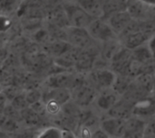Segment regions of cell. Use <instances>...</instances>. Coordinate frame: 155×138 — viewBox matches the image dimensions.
<instances>
[{
    "label": "cell",
    "instance_id": "cell-1",
    "mask_svg": "<svg viewBox=\"0 0 155 138\" xmlns=\"http://www.w3.org/2000/svg\"><path fill=\"white\" fill-rule=\"evenodd\" d=\"M84 77V74L63 71L49 75L44 81V89H68L72 90Z\"/></svg>",
    "mask_w": 155,
    "mask_h": 138
},
{
    "label": "cell",
    "instance_id": "cell-2",
    "mask_svg": "<svg viewBox=\"0 0 155 138\" xmlns=\"http://www.w3.org/2000/svg\"><path fill=\"white\" fill-rule=\"evenodd\" d=\"M71 92L72 100L81 108H87L92 106L98 94V91L87 81L86 76L74 86Z\"/></svg>",
    "mask_w": 155,
    "mask_h": 138
},
{
    "label": "cell",
    "instance_id": "cell-3",
    "mask_svg": "<svg viewBox=\"0 0 155 138\" xmlns=\"http://www.w3.org/2000/svg\"><path fill=\"white\" fill-rule=\"evenodd\" d=\"M117 75L110 68L94 69L86 74L87 81L99 92L104 89H112Z\"/></svg>",
    "mask_w": 155,
    "mask_h": 138
},
{
    "label": "cell",
    "instance_id": "cell-4",
    "mask_svg": "<svg viewBox=\"0 0 155 138\" xmlns=\"http://www.w3.org/2000/svg\"><path fill=\"white\" fill-rule=\"evenodd\" d=\"M64 10L66 14L70 26L87 28L92 21L95 18L88 14L81 6H79L74 1L64 2Z\"/></svg>",
    "mask_w": 155,
    "mask_h": 138
},
{
    "label": "cell",
    "instance_id": "cell-5",
    "mask_svg": "<svg viewBox=\"0 0 155 138\" xmlns=\"http://www.w3.org/2000/svg\"><path fill=\"white\" fill-rule=\"evenodd\" d=\"M91 37L96 42L104 43L118 39V36L109 25L107 21L102 18H95L86 28Z\"/></svg>",
    "mask_w": 155,
    "mask_h": 138
},
{
    "label": "cell",
    "instance_id": "cell-6",
    "mask_svg": "<svg viewBox=\"0 0 155 138\" xmlns=\"http://www.w3.org/2000/svg\"><path fill=\"white\" fill-rule=\"evenodd\" d=\"M99 56L100 49L95 46V43L86 49L80 50L74 69H75L77 73L87 74L94 70L95 61Z\"/></svg>",
    "mask_w": 155,
    "mask_h": 138
},
{
    "label": "cell",
    "instance_id": "cell-7",
    "mask_svg": "<svg viewBox=\"0 0 155 138\" xmlns=\"http://www.w3.org/2000/svg\"><path fill=\"white\" fill-rule=\"evenodd\" d=\"M65 30H66V41L74 48L84 50L92 46L96 42L91 37L86 28L69 26Z\"/></svg>",
    "mask_w": 155,
    "mask_h": 138
},
{
    "label": "cell",
    "instance_id": "cell-8",
    "mask_svg": "<svg viewBox=\"0 0 155 138\" xmlns=\"http://www.w3.org/2000/svg\"><path fill=\"white\" fill-rule=\"evenodd\" d=\"M133 116L141 118L146 121L155 118V99L152 94L134 102Z\"/></svg>",
    "mask_w": 155,
    "mask_h": 138
},
{
    "label": "cell",
    "instance_id": "cell-9",
    "mask_svg": "<svg viewBox=\"0 0 155 138\" xmlns=\"http://www.w3.org/2000/svg\"><path fill=\"white\" fill-rule=\"evenodd\" d=\"M146 120L132 116L125 121L123 138H144V132L147 126Z\"/></svg>",
    "mask_w": 155,
    "mask_h": 138
},
{
    "label": "cell",
    "instance_id": "cell-10",
    "mask_svg": "<svg viewBox=\"0 0 155 138\" xmlns=\"http://www.w3.org/2000/svg\"><path fill=\"white\" fill-rule=\"evenodd\" d=\"M120 99L121 96L116 91H114L113 88L107 89L98 92L94 104L99 111L106 113L115 105V103Z\"/></svg>",
    "mask_w": 155,
    "mask_h": 138
},
{
    "label": "cell",
    "instance_id": "cell-11",
    "mask_svg": "<svg viewBox=\"0 0 155 138\" xmlns=\"http://www.w3.org/2000/svg\"><path fill=\"white\" fill-rule=\"evenodd\" d=\"M126 119L107 117L101 119L100 128L104 131L111 138L123 137Z\"/></svg>",
    "mask_w": 155,
    "mask_h": 138
},
{
    "label": "cell",
    "instance_id": "cell-12",
    "mask_svg": "<svg viewBox=\"0 0 155 138\" xmlns=\"http://www.w3.org/2000/svg\"><path fill=\"white\" fill-rule=\"evenodd\" d=\"M72 100V92L68 89H44L42 101L54 102L63 107L64 104Z\"/></svg>",
    "mask_w": 155,
    "mask_h": 138
},
{
    "label": "cell",
    "instance_id": "cell-13",
    "mask_svg": "<svg viewBox=\"0 0 155 138\" xmlns=\"http://www.w3.org/2000/svg\"><path fill=\"white\" fill-rule=\"evenodd\" d=\"M133 17L127 11V9L117 12L114 14H112L106 21L109 24V25L112 27L114 32L116 33L117 36H119L131 24L133 21Z\"/></svg>",
    "mask_w": 155,
    "mask_h": 138
},
{
    "label": "cell",
    "instance_id": "cell-14",
    "mask_svg": "<svg viewBox=\"0 0 155 138\" xmlns=\"http://www.w3.org/2000/svg\"><path fill=\"white\" fill-rule=\"evenodd\" d=\"M134 104V102L129 100L124 97H121V99L115 103V105L106 112L107 117L127 119L133 116Z\"/></svg>",
    "mask_w": 155,
    "mask_h": 138
},
{
    "label": "cell",
    "instance_id": "cell-15",
    "mask_svg": "<svg viewBox=\"0 0 155 138\" xmlns=\"http://www.w3.org/2000/svg\"><path fill=\"white\" fill-rule=\"evenodd\" d=\"M45 21L51 23L54 25H57L59 27H62V28H67L70 26L66 14L64 10L63 4L54 8L46 10Z\"/></svg>",
    "mask_w": 155,
    "mask_h": 138
},
{
    "label": "cell",
    "instance_id": "cell-16",
    "mask_svg": "<svg viewBox=\"0 0 155 138\" xmlns=\"http://www.w3.org/2000/svg\"><path fill=\"white\" fill-rule=\"evenodd\" d=\"M88 14L94 18H101L103 16L104 0H74Z\"/></svg>",
    "mask_w": 155,
    "mask_h": 138
},
{
    "label": "cell",
    "instance_id": "cell-17",
    "mask_svg": "<svg viewBox=\"0 0 155 138\" xmlns=\"http://www.w3.org/2000/svg\"><path fill=\"white\" fill-rule=\"evenodd\" d=\"M73 46L66 41H55L52 40L44 45V48L48 55L55 58L62 56L64 53L68 52Z\"/></svg>",
    "mask_w": 155,
    "mask_h": 138
},
{
    "label": "cell",
    "instance_id": "cell-18",
    "mask_svg": "<svg viewBox=\"0 0 155 138\" xmlns=\"http://www.w3.org/2000/svg\"><path fill=\"white\" fill-rule=\"evenodd\" d=\"M131 52H132L133 61L137 63L138 65H141V66L150 65L154 61L146 43L131 51Z\"/></svg>",
    "mask_w": 155,
    "mask_h": 138
},
{
    "label": "cell",
    "instance_id": "cell-19",
    "mask_svg": "<svg viewBox=\"0 0 155 138\" xmlns=\"http://www.w3.org/2000/svg\"><path fill=\"white\" fill-rule=\"evenodd\" d=\"M20 116L21 122H23L29 128L36 127L42 123V116H40L30 107L20 111Z\"/></svg>",
    "mask_w": 155,
    "mask_h": 138
},
{
    "label": "cell",
    "instance_id": "cell-20",
    "mask_svg": "<svg viewBox=\"0 0 155 138\" xmlns=\"http://www.w3.org/2000/svg\"><path fill=\"white\" fill-rule=\"evenodd\" d=\"M20 122L3 113H0V131L6 134H14L20 130Z\"/></svg>",
    "mask_w": 155,
    "mask_h": 138
},
{
    "label": "cell",
    "instance_id": "cell-21",
    "mask_svg": "<svg viewBox=\"0 0 155 138\" xmlns=\"http://www.w3.org/2000/svg\"><path fill=\"white\" fill-rule=\"evenodd\" d=\"M22 0H0V15L9 16L16 14Z\"/></svg>",
    "mask_w": 155,
    "mask_h": 138
},
{
    "label": "cell",
    "instance_id": "cell-22",
    "mask_svg": "<svg viewBox=\"0 0 155 138\" xmlns=\"http://www.w3.org/2000/svg\"><path fill=\"white\" fill-rule=\"evenodd\" d=\"M63 131L58 127H47L42 129L35 138H63Z\"/></svg>",
    "mask_w": 155,
    "mask_h": 138
},
{
    "label": "cell",
    "instance_id": "cell-23",
    "mask_svg": "<svg viewBox=\"0 0 155 138\" xmlns=\"http://www.w3.org/2000/svg\"><path fill=\"white\" fill-rule=\"evenodd\" d=\"M9 104L16 110L18 111H22L23 109L29 107L26 99H25V91H22L21 93H19L17 96H15L10 102Z\"/></svg>",
    "mask_w": 155,
    "mask_h": 138
},
{
    "label": "cell",
    "instance_id": "cell-24",
    "mask_svg": "<svg viewBox=\"0 0 155 138\" xmlns=\"http://www.w3.org/2000/svg\"><path fill=\"white\" fill-rule=\"evenodd\" d=\"M42 96H43V90L40 89H33L25 91V99L29 107L41 101Z\"/></svg>",
    "mask_w": 155,
    "mask_h": 138
},
{
    "label": "cell",
    "instance_id": "cell-25",
    "mask_svg": "<svg viewBox=\"0 0 155 138\" xmlns=\"http://www.w3.org/2000/svg\"><path fill=\"white\" fill-rule=\"evenodd\" d=\"M11 26V21L9 16L0 15V32H5Z\"/></svg>",
    "mask_w": 155,
    "mask_h": 138
},
{
    "label": "cell",
    "instance_id": "cell-26",
    "mask_svg": "<svg viewBox=\"0 0 155 138\" xmlns=\"http://www.w3.org/2000/svg\"><path fill=\"white\" fill-rule=\"evenodd\" d=\"M146 44H147V47H148V49H149V51H150L153 60L155 61V33H153L150 37V39L148 40Z\"/></svg>",
    "mask_w": 155,
    "mask_h": 138
},
{
    "label": "cell",
    "instance_id": "cell-27",
    "mask_svg": "<svg viewBox=\"0 0 155 138\" xmlns=\"http://www.w3.org/2000/svg\"><path fill=\"white\" fill-rule=\"evenodd\" d=\"M91 138H111L104 131H103L100 127L96 129H94L93 132H92V136Z\"/></svg>",
    "mask_w": 155,
    "mask_h": 138
},
{
    "label": "cell",
    "instance_id": "cell-28",
    "mask_svg": "<svg viewBox=\"0 0 155 138\" xmlns=\"http://www.w3.org/2000/svg\"><path fill=\"white\" fill-rule=\"evenodd\" d=\"M8 103L9 101L5 96V94L3 93V91H0V113H2V111L4 110V108Z\"/></svg>",
    "mask_w": 155,
    "mask_h": 138
},
{
    "label": "cell",
    "instance_id": "cell-29",
    "mask_svg": "<svg viewBox=\"0 0 155 138\" xmlns=\"http://www.w3.org/2000/svg\"><path fill=\"white\" fill-rule=\"evenodd\" d=\"M63 130H64L63 131V138H76L73 131L65 130V129H63Z\"/></svg>",
    "mask_w": 155,
    "mask_h": 138
},
{
    "label": "cell",
    "instance_id": "cell-30",
    "mask_svg": "<svg viewBox=\"0 0 155 138\" xmlns=\"http://www.w3.org/2000/svg\"><path fill=\"white\" fill-rule=\"evenodd\" d=\"M139 1L151 8H155V0H139Z\"/></svg>",
    "mask_w": 155,
    "mask_h": 138
},
{
    "label": "cell",
    "instance_id": "cell-31",
    "mask_svg": "<svg viewBox=\"0 0 155 138\" xmlns=\"http://www.w3.org/2000/svg\"><path fill=\"white\" fill-rule=\"evenodd\" d=\"M155 91V73L153 74V89H152V93Z\"/></svg>",
    "mask_w": 155,
    "mask_h": 138
},
{
    "label": "cell",
    "instance_id": "cell-32",
    "mask_svg": "<svg viewBox=\"0 0 155 138\" xmlns=\"http://www.w3.org/2000/svg\"><path fill=\"white\" fill-rule=\"evenodd\" d=\"M64 2H72V1H74V0H63Z\"/></svg>",
    "mask_w": 155,
    "mask_h": 138
},
{
    "label": "cell",
    "instance_id": "cell-33",
    "mask_svg": "<svg viewBox=\"0 0 155 138\" xmlns=\"http://www.w3.org/2000/svg\"><path fill=\"white\" fill-rule=\"evenodd\" d=\"M152 95H153V97L155 99V91H153V92L152 93Z\"/></svg>",
    "mask_w": 155,
    "mask_h": 138
},
{
    "label": "cell",
    "instance_id": "cell-34",
    "mask_svg": "<svg viewBox=\"0 0 155 138\" xmlns=\"http://www.w3.org/2000/svg\"><path fill=\"white\" fill-rule=\"evenodd\" d=\"M113 138H123V137H113Z\"/></svg>",
    "mask_w": 155,
    "mask_h": 138
}]
</instances>
